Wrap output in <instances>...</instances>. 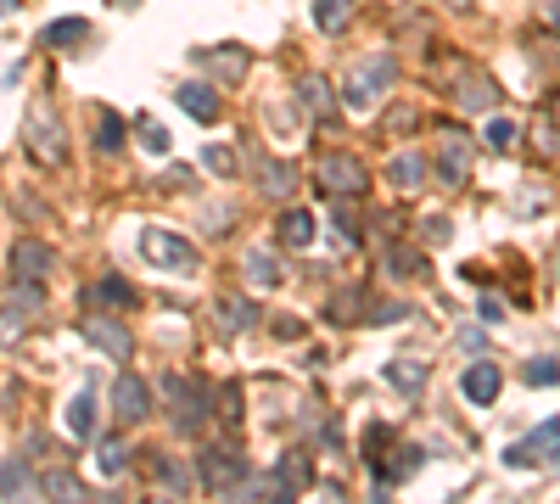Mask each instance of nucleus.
<instances>
[{"mask_svg": "<svg viewBox=\"0 0 560 504\" xmlns=\"http://www.w3.org/2000/svg\"><path fill=\"white\" fill-rule=\"evenodd\" d=\"M392 79H398V56L392 51H376L364 68H353V79H348V107L353 112H370L381 96L392 90Z\"/></svg>", "mask_w": 560, "mask_h": 504, "instance_id": "f257e3e1", "label": "nucleus"}, {"mask_svg": "<svg viewBox=\"0 0 560 504\" xmlns=\"http://www.w3.org/2000/svg\"><path fill=\"white\" fill-rule=\"evenodd\" d=\"M140 258H146V264H157V269H185V275L202 264L191 241L174 236V230H163V224H146V230H140Z\"/></svg>", "mask_w": 560, "mask_h": 504, "instance_id": "f03ea898", "label": "nucleus"}, {"mask_svg": "<svg viewBox=\"0 0 560 504\" xmlns=\"http://www.w3.org/2000/svg\"><path fill=\"white\" fill-rule=\"evenodd\" d=\"M163 398H168L174 426H180L185 437H196L202 426H208V392L196 387L191 376H163Z\"/></svg>", "mask_w": 560, "mask_h": 504, "instance_id": "7ed1b4c3", "label": "nucleus"}, {"mask_svg": "<svg viewBox=\"0 0 560 504\" xmlns=\"http://www.w3.org/2000/svg\"><path fill=\"white\" fill-rule=\"evenodd\" d=\"M202 482H208L213 493H252V471L241 454H224V448H213V454H202Z\"/></svg>", "mask_w": 560, "mask_h": 504, "instance_id": "20e7f679", "label": "nucleus"}, {"mask_svg": "<svg viewBox=\"0 0 560 504\" xmlns=\"http://www.w3.org/2000/svg\"><path fill=\"white\" fill-rule=\"evenodd\" d=\"M314 174H320V185H325L331 196L364 191V163H359V157H348V152H325L320 163H314Z\"/></svg>", "mask_w": 560, "mask_h": 504, "instance_id": "39448f33", "label": "nucleus"}, {"mask_svg": "<svg viewBox=\"0 0 560 504\" xmlns=\"http://www.w3.org/2000/svg\"><path fill=\"white\" fill-rule=\"evenodd\" d=\"M79 331H84V342H90V348L112 353V359H129V353H135V336L124 331V320H107V314H84Z\"/></svg>", "mask_w": 560, "mask_h": 504, "instance_id": "423d86ee", "label": "nucleus"}, {"mask_svg": "<svg viewBox=\"0 0 560 504\" xmlns=\"http://www.w3.org/2000/svg\"><path fill=\"white\" fill-rule=\"evenodd\" d=\"M555 454H560V420H544V426H538V432H532L527 443L504 448V465H510V471H527V465L555 460Z\"/></svg>", "mask_w": 560, "mask_h": 504, "instance_id": "0eeeda50", "label": "nucleus"}, {"mask_svg": "<svg viewBox=\"0 0 560 504\" xmlns=\"http://www.w3.org/2000/svg\"><path fill=\"white\" fill-rule=\"evenodd\" d=\"M28 152L40 157V163H62L68 157V146H62V124H56V112H28Z\"/></svg>", "mask_w": 560, "mask_h": 504, "instance_id": "6e6552de", "label": "nucleus"}, {"mask_svg": "<svg viewBox=\"0 0 560 504\" xmlns=\"http://www.w3.org/2000/svg\"><path fill=\"white\" fill-rule=\"evenodd\" d=\"M437 174H443V185H465V180H471V140H465L460 129H448L443 146H437Z\"/></svg>", "mask_w": 560, "mask_h": 504, "instance_id": "1a4fd4ad", "label": "nucleus"}, {"mask_svg": "<svg viewBox=\"0 0 560 504\" xmlns=\"http://www.w3.org/2000/svg\"><path fill=\"white\" fill-rule=\"evenodd\" d=\"M112 409H118V420H146L152 415V387L140 376H118L112 381Z\"/></svg>", "mask_w": 560, "mask_h": 504, "instance_id": "9d476101", "label": "nucleus"}, {"mask_svg": "<svg viewBox=\"0 0 560 504\" xmlns=\"http://www.w3.org/2000/svg\"><path fill=\"white\" fill-rule=\"evenodd\" d=\"M45 275H51V252H45L40 241H17V247H12V280L45 286Z\"/></svg>", "mask_w": 560, "mask_h": 504, "instance_id": "9b49d317", "label": "nucleus"}, {"mask_svg": "<svg viewBox=\"0 0 560 504\" xmlns=\"http://www.w3.org/2000/svg\"><path fill=\"white\" fill-rule=\"evenodd\" d=\"M174 101L191 112L196 124H219V112H224V101H219L213 84H180V96H174Z\"/></svg>", "mask_w": 560, "mask_h": 504, "instance_id": "f8f14e48", "label": "nucleus"}, {"mask_svg": "<svg viewBox=\"0 0 560 504\" xmlns=\"http://www.w3.org/2000/svg\"><path fill=\"white\" fill-rule=\"evenodd\" d=\"M465 398H471V404H493V398H499V387H504V376H499V364L493 359H482V364H471V370H465Z\"/></svg>", "mask_w": 560, "mask_h": 504, "instance_id": "ddd939ff", "label": "nucleus"}, {"mask_svg": "<svg viewBox=\"0 0 560 504\" xmlns=\"http://www.w3.org/2000/svg\"><path fill=\"white\" fill-rule=\"evenodd\" d=\"M196 62H202V68H213L224 84H236L241 73H247V51H241V45H224V51H196Z\"/></svg>", "mask_w": 560, "mask_h": 504, "instance_id": "4468645a", "label": "nucleus"}, {"mask_svg": "<svg viewBox=\"0 0 560 504\" xmlns=\"http://www.w3.org/2000/svg\"><path fill=\"white\" fill-rule=\"evenodd\" d=\"M275 482H280V493H286V499H292L297 488H308V482H314V460H308L303 448H292V454H286V460H280Z\"/></svg>", "mask_w": 560, "mask_h": 504, "instance_id": "2eb2a0df", "label": "nucleus"}, {"mask_svg": "<svg viewBox=\"0 0 560 504\" xmlns=\"http://www.w3.org/2000/svg\"><path fill=\"white\" fill-rule=\"evenodd\" d=\"M101 426V404H96V387H84L79 398L68 404V432L73 437H90Z\"/></svg>", "mask_w": 560, "mask_h": 504, "instance_id": "dca6fc26", "label": "nucleus"}, {"mask_svg": "<svg viewBox=\"0 0 560 504\" xmlns=\"http://www.w3.org/2000/svg\"><path fill=\"white\" fill-rule=\"evenodd\" d=\"M213 314H219V331L224 336H241L252 320H258V308H252L247 297H219V308H213Z\"/></svg>", "mask_w": 560, "mask_h": 504, "instance_id": "f3484780", "label": "nucleus"}, {"mask_svg": "<svg viewBox=\"0 0 560 504\" xmlns=\"http://www.w3.org/2000/svg\"><path fill=\"white\" fill-rule=\"evenodd\" d=\"M45 45H51V51H73V45H90V23H84V17H62V23L45 28Z\"/></svg>", "mask_w": 560, "mask_h": 504, "instance_id": "a211bd4d", "label": "nucleus"}, {"mask_svg": "<svg viewBox=\"0 0 560 504\" xmlns=\"http://www.w3.org/2000/svg\"><path fill=\"white\" fill-rule=\"evenodd\" d=\"M258 185H264V196L286 202V196L297 191V168L292 163H264V168H258Z\"/></svg>", "mask_w": 560, "mask_h": 504, "instance_id": "6ab92c4d", "label": "nucleus"}, {"mask_svg": "<svg viewBox=\"0 0 560 504\" xmlns=\"http://www.w3.org/2000/svg\"><path fill=\"white\" fill-rule=\"evenodd\" d=\"M314 230H320V224H314L308 208H292L280 219V241H286V247H314Z\"/></svg>", "mask_w": 560, "mask_h": 504, "instance_id": "aec40b11", "label": "nucleus"}, {"mask_svg": "<svg viewBox=\"0 0 560 504\" xmlns=\"http://www.w3.org/2000/svg\"><path fill=\"white\" fill-rule=\"evenodd\" d=\"M353 23V0H314V28L320 34H342Z\"/></svg>", "mask_w": 560, "mask_h": 504, "instance_id": "412c9836", "label": "nucleus"}, {"mask_svg": "<svg viewBox=\"0 0 560 504\" xmlns=\"http://www.w3.org/2000/svg\"><path fill=\"white\" fill-rule=\"evenodd\" d=\"M387 381L404 392V398H420V387H426V364H415V359H392V364H387Z\"/></svg>", "mask_w": 560, "mask_h": 504, "instance_id": "4be33fe9", "label": "nucleus"}, {"mask_svg": "<svg viewBox=\"0 0 560 504\" xmlns=\"http://www.w3.org/2000/svg\"><path fill=\"white\" fill-rule=\"evenodd\" d=\"M247 280H252V286H280V280H286V275H280V258H275V252H264V247H252L247 252Z\"/></svg>", "mask_w": 560, "mask_h": 504, "instance_id": "5701e85b", "label": "nucleus"}, {"mask_svg": "<svg viewBox=\"0 0 560 504\" xmlns=\"http://www.w3.org/2000/svg\"><path fill=\"white\" fill-rule=\"evenodd\" d=\"M420 471V448H398V460H376V476L381 488H392V482H404V476Z\"/></svg>", "mask_w": 560, "mask_h": 504, "instance_id": "b1692460", "label": "nucleus"}, {"mask_svg": "<svg viewBox=\"0 0 560 504\" xmlns=\"http://www.w3.org/2000/svg\"><path fill=\"white\" fill-rule=\"evenodd\" d=\"M387 180L398 185V191H420V180H426V163H420L415 152H404V157H392V168H387Z\"/></svg>", "mask_w": 560, "mask_h": 504, "instance_id": "393cba45", "label": "nucleus"}, {"mask_svg": "<svg viewBox=\"0 0 560 504\" xmlns=\"http://www.w3.org/2000/svg\"><path fill=\"white\" fill-rule=\"evenodd\" d=\"M90 303L135 308V286H129V280H118V275H107V280H96V286H90Z\"/></svg>", "mask_w": 560, "mask_h": 504, "instance_id": "a878e982", "label": "nucleus"}, {"mask_svg": "<svg viewBox=\"0 0 560 504\" xmlns=\"http://www.w3.org/2000/svg\"><path fill=\"white\" fill-rule=\"evenodd\" d=\"M493 101H499V84H493V79H482V73H476V79H465V90H460V107L465 112H488Z\"/></svg>", "mask_w": 560, "mask_h": 504, "instance_id": "bb28decb", "label": "nucleus"}, {"mask_svg": "<svg viewBox=\"0 0 560 504\" xmlns=\"http://www.w3.org/2000/svg\"><path fill=\"white\" fill-rule=\"evenodd\" d=\"M28 488H40V476H28L23 460L0 465V499H17V493H28Z\"/></svg>", "mask_w": 560, "mask_h": 504, "instance_id": "cd10ccee", "label": "nucleus"}, {"mask_svg": "<svg viewBox=\"0 0 560 504\" xmlns=\"http://www.w3.org/2000/svg\"><path fill=\"white\" fill-rule=\"evenodd\" d=\"M297 96H303V112H314V118H331V90H325V79H320V73L297 84Z\"/></svg>", "mask_w": 560, "mask_h": 504, "instance_id": "c85d7f7f", "label": "nucleus"}, {"mask_svg": "<svg viewBox=\"0 0 560 504\" xmlns=\"http://www.w3.org/2000/svg\"><path fill=\"white\" fill-rule=\"evenodd\" d=\"M96 146H101V152H124V118H118V112H101V118H96Z\"/></svg>", "mask_w": 560, "mask_h": 504, "instance_id": "c756f323", "label": "nucleus"}, {"mask_svg": "<svg viewBox=\"0 0 560 504\" xmlns=\"http://www.w3.org/2000/svg\"><path fill=\"white\" fill-rule=\"evenodd\" d=\"M152 471H157V482H163L168 493H185V488H191V476H185V465H174L168 454H157V448H152Z\"/></svg>", "mask_w": 560, "mask_h": 504, "instance_id": "7c9ffc66", "label": "nucleus"}, {"mask_svg": "<svg viewBox=\"0 0 560 504\" xmlns=\"http://www.w3.org/2000/svg\"><path fill=\"white\" fill-rule=\"evenodd\" d=\"M40 493H56V499H90V493L79 488V476H68V471H45Z\"/></svg>", "mask_w": 560, "mask_h": 504, "instance_id": "2f4dec72", "label": "nucleus"}, {"mask_svg": "<svg viewBox=\"0 0 560 504\" xmlns=\"http://www.w3.org/2000/svg\"><path fill=\"white\" fill-rule=\"evenodd\" d=\"M521 376H527V387H560V364L555 359H532Z\"/></svg>", "mask_w": 560, "mask_h": 504, "instance_id": "473e14b6", "label": "nucleus"}, {"mask_svg": "<svg viewBox=\"0 0 560 504\" xmlns=\"http://www.w3.org/2000/svg\"><path fill=\"white\" fill-rule=\"evenodd\" d=\"M482 140H488L493 152H504V146H516V124H510V118H488V129H482Z\"/></svg>", "mask_w": 560, "mask_h": 504, "instance_id": "72a5a7b5", "label": "nucleus"}, {"mask_svg": "<svg viewBox=\"0 0 560 504\" xmlns=\"http://www.w3.org/2000/svg\"><path fill=\"white\" fill-rule=\"evenodd\" d=\"M124 465H129V448L118 443V437H107V443H101V471H107V476H124Z\"/></svg>", "mask_w": 560, "mask_h": 504, "instance_id": "f704fd0d", "label": "nucleus"}, {"mask_svg": "<svg viewBox=\"0 0 560 504\" xmlns=\"http://www.w3.org/2000/svg\"><path fill=\"white\" fill-rule=\"evenodd\" d=\"M135 129H140V146H146L152 157H163V152H168V129H163V124H152V118H140Z\"/></svg>", "mask_w": 560, "mask_h": 504, "instance_id": "c9c22d12", "label": "nucleus"}, {"mask_svg": "<svg viewBox=\"0 0 560 504\" xmlns=\"http://www.w3.org/2000/svg\"><path fill=\"white\" fill-rule=\"evenodd\" d=\"M387 275H420V252L392 247V252H387Z\"/></svg>", "mask_w": 560, "mask_h": 504, "instance_id": "e433bc0d", "label": "nucleus"}, {"mask_svg": "<svg viewBox=\"0 0 560 504\" xmlns=\"http://www.w3.org/2000/svg\"><path fill=\"white\" fill-rule=\"evenodd\" d=\"M202 163H208L213 174H224V180L236 174V152H230V146H208V152H202Z\"/></svg>", "mask_w": 560, "mask_h": 504, "instance_id": "4c0bfd02", "label": "nucleus"}, {"mask_svg": "<svg viewBox=\"0 0 560 504\" xmlns=\"http://www.w3.org/2000/svg\"><path fill=\"white\" fill-rule=\"evenodd\" d=\"M482 320H488V325L504 320V303H499V297H482Z\"/></svg>", "mask_w": 560, "mask_h": 504, "instance_id": "58836bf2", "label": "nucleus"}, {"mask_svg": "<svg viewBox=\"0 0 560 504\" xmlns=\"http://www.w3.org/2000/svg\"><path fill=\"white\" fill-rule=\"evenodd\" d=\"M426 241H448V219H426Z\"/></svg>", "mask_w": 560, "mask_h": 504, "instance_id": "ea45409f", "label": "nucleus"}, {"mask_svg": "<svg viewBox=\"0 0 560 504\" xmlns=\"http://www.w3.org/2000/svg\"><path fill=\"white\" fill-rule=\"evenodd\" d=\"M275 331H280V336H303V325H297L292 314H280V320H275Z\"/></svg>", "mask_w": 560, "mask_h": 504, "instance_id": "a19ab883", "label": "nucleus"}, {"mask_svg": "<svg viewBox=\"0 0 560 504\" xmlns=\"http://www.w3.org/2000/svg\"><path fill=\"white\" fill-rule=\"evenodd\" d=\"M17 6H23V0H0V17H12Z\"/></svg>", "mask_w": 560, "mask_h": 504, "instance_id": "79ce46f5", "label": "nucleus"}, {"mask_svg": "<svg viewBox=\"0 0 560 504\" xmlns=\"http://www.w3.org/2000/svg\"><path fill=\"white\" fill-rule=\"evenodd\" d=\"M549 23H555V28H560V0H555V6H549Z\"/></svg>", "mask_w": 560, "mask_h": 504, "instance_id": "37998d69", "label": "nucleus"}, {"mask_svg": "<svg viewBox=\"0 0 560 504\" xmlns=\"http://www.w3.org/2000/svg\"><path fill=\"white\" fill-rule=\"evenodd\" d=\"M555 118H560V101H555Z\"/></svg>", "mask_w": 560, "mask_h": 504, "instance_id": "c03bdc74", "label": "nucleus"}]
</instances>
